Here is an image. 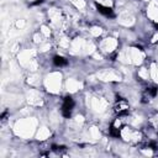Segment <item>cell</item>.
I'll return each mask as SVG.
<instances>
[{
	"instance_id": "9",
	"label": "cell",
	"mask_w": 158,
	"mask_h": 158,
	"mask_svg": "<svg viewBox=\"0 0 158 158\" xmlns=\"http://www.w3.org/2000/svg\"><path fill=\"white\" fill-rule=\"evenodd\" d=\"M151 125L153 126V128H156L158 131V114H154L151 117Z\"/></svg>"
},
{
	"instance_id": "3",
	"label": "cell",
	"mask_w": 158,
	"mask_h": 158,
	"mask_svg": "<svg viewBox=\"0 0 158 158\" xmlns=\"http://www.w3.org/2000/svg\"><path fill=\"white\" fill-rule=\"evenodd\" d=\"M130 110V105L128 102L125 100V99H118L115 105H114V112L117 115V116H122V115H126Z\"/></svg>"
},
{
	"instance_id": "5",
	"label": "cell",
	"mask_w": 158,
	"mask_h": 158,
	"mask_svg": "<svg viewBox=\"0 0 158 158\" xmlns=\"http://www.w3.org/2000/svg\"><path fill=\"white\" fill-rule=\"evenodd\" d=\"M74 109V101L72 98H65L64 101H63V105H62V114L65 116V117H69L72 111Z\"/></svg>"
},
{
	"instance_id": "6",
	"label": "cell",
	"mask_w": 158,
	"mask_h": 158,
	"mask_svg": "<svg viewBox=\"0 0 158 158\" xmlns=\"http://www.w3.org/2000/svg\"><path fill=\"white\" fill-rule=\"evenodd\" d=\"M148 16L153 20V21H156V22H158V5L157 4H151V6H149V9H148Z\"/></svg>"
},
{
	"instance_id": "4",
	"label": "cell",
	"mask_w": 158,
	"mask_h": 158,
	"mask_svg": "<svg viewBox=\"0 0 158 158\" xmlns=\"http://www.w3.org/2000/svg\"><path fill=\"white\" fill-rule=\"evenodd\" d=\"M127 58L132 63H141V60L143 59V53L137 48H131L127 53Z\"/></svg>"
},
{
	"instance_id": "10",
	"label": "cell",
	"mask_w": 158,
	"mask_h": 158,
	"mask_svg": "<svg viewBox=\"0 0 158 158\" xmlns=\"http://www.w3.org/2000/svg\"><path fill=\"white\" fill-rule=\"evenodd\" d=\"M23 23H25L23 21H17V22H16V26H17V27H22Z\"/></svg>"
},
{
	"instance_id": "8",
	"label": "cell",
	"mask_w": 158,
	"mask_h": 158,
	"mask_svg": "<svg viewBox=\"0 0 158 158\" xmlns=\"http://www.w3.org/2000/svg\"><path fill=\"white\" fill-rule=\"evenodd\" d=\"M95 2L98 4V6H101V7H110L112 9V0H95Z\"/></svg>"
},
{
	"instance_id": "1",
	"label": "cell",
	"mask_w": 158,
	"mask_h": 158,
	"mask_svg": "<svg viewBox=\"0 0 158 158\" xmlns=\"http://www.w3.org/2000/svg\"><path fill=\"white\" fill-rule=\"evenodd\" d=\"M118 137H121L125 142H128V143H139L143 138L142 133L138 131V130H135L130 126H122L121 130H120V135Z\"/></svg>"
},
{
	"instance_id": "2",
	"label": "cell",
	"mask_w": 158,
	"mask_h": 158,
	"mask_svg": "<svg viewBox=\"0 0 158 158\" xmlns=\"http://www.w3.org/2000/svg\"><path fill=\"white\" fill-rule=\"evenodd\" d=\"M116 47H117V41L115 38H111V37L102 40L100 43V49L104 53H111L116 49Z\"/></svg>"
},
{
	"instance_id": "7",
	"label": "cell",
	"mask_w": 158,
	"mask_h": 158,
	"mask_svg": "<svg viewBox=\"0 0 158 158\" xmlns=\"http://www.w3.org/2000/svg\"><path fill=\"white\" fill-rule=\"evenodd\" d=\"M53 62H54V64H56L57 67H63V65H65V64L68 63L67 59H65L64 57H62V56H56L54 59H53Z\"/></svg>"
}]
</instances>
